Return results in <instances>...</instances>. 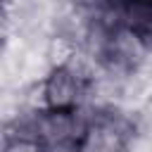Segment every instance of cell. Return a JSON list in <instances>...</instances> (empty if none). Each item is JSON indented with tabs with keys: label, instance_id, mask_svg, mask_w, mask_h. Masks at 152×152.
I'll return each instance as SVG.
<instances>
[{
	"label": "cell",
	"instance_id": "cell-1",
	"mask_svg": "<svg viewBox=\"0 0 152 152\" xmlns=\"http://www.w3.org/2000/svg\"><path fill=\"white\" fill-rule=\"evenodd\" d=\"M81 90H83V83L66 66H55L45 78L48 109H74L81 97Z\"/></svg>",
	"mask_w": 152,
	"mask_h": 152
},
{
	"label": "cell",
	"instance_id": "cell-2",
	"mask_svg": "<svg viewBox=\"0 0 152 152\" xmlns=\"http://www.w3.org/2000/svg\"><path fill=\"white\" fill-rule=\"evenodd\" d=\"M38 140L43 145L76 140V121L71 109H43L38 114Z\"/></svg>",
	"mask_w": 152,
	"mask_h": 152
},
{
	"label": "cell",
	"instance_id": "cell-3",
	"mask_svg": "<svg viewBox=\"0 0 152 152\" xmlns=\"http://www.w3.org/2000/svg\"><path fill=\"white\" fill-rule=\"evenodd\" d=\"M76 50H78V45L71 38L59 36V33L57 36H50L48 43H45V55H48V59H50L52 66H66Z\"/></svg>",
	"mask_w": 152,
	"mask_h": 152
},
{
	"label": "cell",
	"instance_id": "cell-4",
	"mask_svg": "<svg viewBox=\"0 0 152 152\" xmlns=\"http://www.w3.org/2000/svg\"><path fill=\"white\" fill-rule=\"evenodd\" d=\"M5 152H43V142L36 138H12L5 140Z\"/></svg>",
	"mask_w": 152,
	"mask_h": 152
},
{
	"label": "cell",
	"instance_id": "cell-5",
	"mask_svg": "<svg viewBox=\"0 0 152 152\" xmlns=\"http://www.w3.org/2000/svg\"><path fill=\"white\" fill-rule=\"evenodd\" d=\"M43 152H81V145L76 140H64V142L43 145Z\"/></svg>",
	"mask_w": 152,
	"mask_h": 152
},
{
	"label": "cell",
	"instance_id": "cell-6",
	"mask_svg": "<svg viewBox=\"0 0 152 152\" xmlns=\"http://www.w3.org/2000/svg\"><path fill=\"white\" fill-rule=\"evenodd\" d=\"M140 114H142V116H145V119H150V121H152V97H150V100H147V104H145V107H142V112H140Z\"/></svg>",
	"mask_w": 152,
	"mask_h": 152
}]
</instances>
